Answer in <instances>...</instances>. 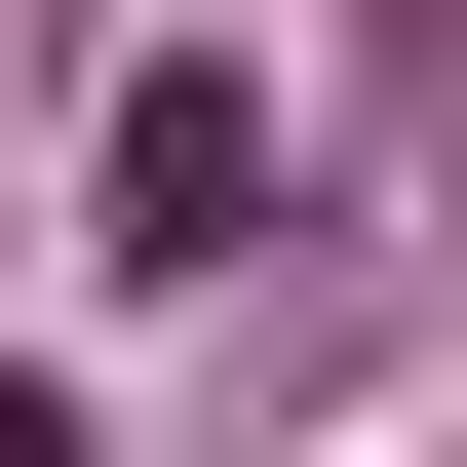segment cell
I'll list each match as a JSON object with an SVG mask.
<instances>
[{"label":"cell","instance_id":"cell-1","mask_svg":"<svg viewBox=\"0 0 467 467\" xmlns=\"http://www.w3.org/2000/svg\"><path fill=\"white\" fill-rule=\"evenodd\" d=\"M234 234H273V78L156 39V78H117V273H234Z\"/></svg>","mask_w":467,"mask_h":467},{"label":"cell","instance_id":"cell-2","mask_svg":"<svg viewBox=\"0 0 467 467\" xmlns=\"http://www.w3.org/2000/svg\"><path fill=\"white\" fill-rule=\"evenodd\" d=\"M0 467H78V389H0Z\"/></svg>","mask_w":467,"mask_h":467}]
</instances>
